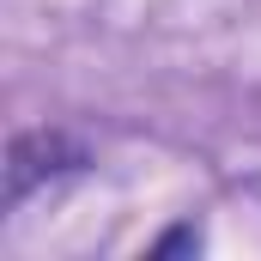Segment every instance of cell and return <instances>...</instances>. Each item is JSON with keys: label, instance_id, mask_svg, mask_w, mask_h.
<instances>
[{"label": "cell", "instance_id": "1", "mask_svg": "<svg viewBox=\"0 0 261 261\" xmlns=\"http://www.w3.org/2000/svg\"><path fill=\"white\" fill-rule=\"evenodd\" d=\"M73 170H85V146H73L61 128H31V134H18L12 152H6V206H24L43 182L73 176Z\"/></svg>", "mask_w": 261, "mask_h": 261}, {"label": "cell", "instance_id": "2", "mask_svg": "<svg viewBox=\"0 0 261 261\" xmlns=\"http://www.w3.org/2000/svg\"><path fill=\"white\" fill-rule=\"evenodd\" d=\"M200 237L195 231H170V237H158V243H152V255H164V249H195Z\"/></svg>", "mask_w": 261, "mask_h": 261}]
</instances>
